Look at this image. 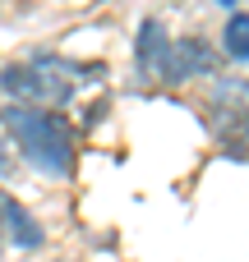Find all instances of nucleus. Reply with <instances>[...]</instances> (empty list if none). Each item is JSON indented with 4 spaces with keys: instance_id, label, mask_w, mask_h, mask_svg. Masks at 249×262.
<instances>
[{
    "instance_id": "1",
    "label": "nucleus",
    "mask_w": 249,
    "mask_h": 262,
    "mask_svg": "<svg viewBox=\"0 0 249 262\" xmlns=\"http://www.w3.org/2000/svg\"><path fill=\"white\" fill-rule=\"evenodd\" d=\"M0 124L9 129L14 147H18L32 166H42V170H51V175H69V166H74V138H69V124H65L55 111L9 106Z\"/></svg>"
},
{
    "instance_id": "2",
    "label": "nucleus",
    "mask_w": 249,
    "mask_h": 262,
    "mask_svg": "<svg viewBox=\"0 0 249 262\" xmlns=\"http://www.w3.org/2000/svg\"><path fill=\"white\" fill-rule=\"evenodd\" d=\"M0 88L9 92L14 106H28V111H55V106H65V97H69V78H65L55 64H46V60L9 64V69L0 74Z\"/></svg>"
},
{
    "instance_id": "3",
    "label": "nucleus",
    "mask_w": 249,
    "mask_h": 262,
    "mask_svg": "<svg viewBox=\"0 0 249 262\" xmlns=\"http://www.w3.org/2000/svg\"><path fill=\"white\" fill-rule=\"evenodd\" d=\"M217 64L213 46L203 37H185V41H171V55H166V78L171 83H185V78H199Z\"/></svg>"
},
{
    "instance_id": "4",
    "label": "nucleus",
    "mask_w": 249,
    "mask_h": 262,
    "mask_svg": "<svg viewBox=\"0 0 249 262\" xmlns=\"http://www.w3.org/2000/svg\"><path fill=\"white\" fill-rule=\"evenodd\" d=\"M166 55H171V37L162 32L157 18H148L139 28V69L148 78H166Z\"/></svg>"
},
{
    "instance_id": "5",
    "label": "nucleus",
    "mask_w": 249,
    "mask_h": 262,
    "mask_svg": "<svg viewBox=\"0 0 249 262\" xmlns=\"http://www.w3.org/2000/svg\"><path fill=\"white\" fill-rule=\"evenodd\" d=\"M0 235H9L18 249H37L42 244V226L28 216L23 203H14L9 193H0Z\"/></svg>"
},
{
    "instance_id": "6",
    "label": "nucleus",
    "mask_w": 249,
    "mask_h": 262,
    "mask_svg": "<svg viewBox=\"0 0 249 262\" xmlns=\"http://www.w3.org/2000/svg\"><path fill=\"white\" fill-rule=\"evenodd\" d=\"M222 41H226V55H231V60H245L249 64V14H231V18H226Z\"/></svg>"
},
{
    "instance_id": "7",
    "label": "nucleus",
    "mask_w": 249,
    "mask_h": 262,
    "mask_svg": "<svg viewBox=\"0 0 249 262\" xmlns=\"http://www.w3.org/2000/svg\"><path fill=\"white\" fill-rule=\"evenodd\" d=\"M9 166H14V138H9V129L0 124V175H9Z\"/></svg>"
}]
</instances>
